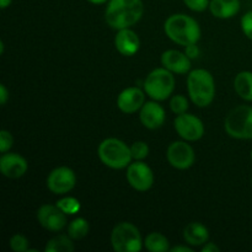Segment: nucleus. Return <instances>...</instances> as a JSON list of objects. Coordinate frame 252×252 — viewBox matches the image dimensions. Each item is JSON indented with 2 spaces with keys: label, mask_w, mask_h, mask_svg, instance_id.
<instances>
[{
  "label": "nucleus",
  "mask_w": 252,
  "mask_h": 252,
  "mask_svg": "<svg viewBox=\"0 0 252 252\" xmlns=\"http://www.w3.org/2000/svg\"><path fill=\"white\" fill-rule=\"evenodd\" d=\"M144 5L142 0H108L105 20L115 30L129 29L143 16Z\"/></svg>",
  "instance_id": "nucleus-1"
},
{
  "label": "nucleus",
  "mask_w": 252,
  "mask_h": 252,
  "mask_svg": "<svg viewBox=\"0 0 252 252\" xmlns=\"http://www.w3.org/2000/svg\"><path fill=\"white\" fill-rule=\"evenodd\" d=\"M166 36L180 46L197 43L201 39V27L193 17L186 14H175L164 24Z\"/></svg>",
  "instance_id": "nucleus-2"
},
{
  "label": "nucleus",
  "mask_w": 252,
  "mask_h": 252,
  "mask_svg": "<svg viewBox=\"0 0 252 252\" xmlns=\"http://www.w3.org/2000/svg\"><path fill=\"white\" fill-rule=\"evenodd\" d=\"M187 90L194 105L207 107L213 102L216 96L213 75L206 69H194L187 76Z\"/></svg>",
  "instance_id": "nucleus-3"
},
{
  "label": "nucleus",
  "mask_w": 252,
  "mask_h": 252,
  "mask_svg": "<svg viewBox=\"0 0 252 252\" xmlns=\"http://www.w3.org/2000/svg\"><path fill=\"white\" fill-rule=\"evenodd\" d=\"M101 162L113 170H121L128 167L132 161L130 147L117 138H107L102 140L97 149Z\"/></svg>",
  "instance_id": "nucleus-4"
},
{
  "label": "nucleus",
  "mask_w": 252,
  "mask_h": 252,
  "mask_svg": "<svg viewBox=\"0 0 252 252\" xmlns=\"http://www.w3.org/2000/svg\"><path fill=\"white\" fill-rule=\"evenodd\" d=\"M224 128L231 138L252 139V106L241 105L233 108L226 116Z\"/></svg>",
  "instance_id": "nucleus-5"
},
{
  "label": "nucleus",
  "mask_w": 252,
  "mask_h": 252,
  "mask_svg": "<svg viewBox=\"0 0 252 252\" xmlns=\"http://www.w3.org/2000/svg\"><path fill=\"white\" fill-rule=\"evenodd\" d=\"M166 68H157L148 74L144 81V91L155 101H164L175 90V76Z\"/></svg>",
  "instance_id": "nucleus-6"
},
{
  "label": "nucleus",
  "mask_w": 252,
  "mask_h": 252,
  "mask_svg": "<svg viewBox=\"0 0 252 252\" xmlns=\"http://www.w3.org/2000/svg\"><path fill=\"white\" fill-rule=\"evenodd\" d=\"M111 244L116 252H138L142 250L144 243L134 224L122 221L112 229Z\"/></svg>",
  "instance_id": "nucleus-7"
},
{
  "label": "nucleus",
  "mask_w": 252,
  "mask_h": 252,
  "mask_svg": "<svg viewBox=\"0 0 252 252\" xmlns=\"http://www.w3.org/2000/svg\"><path fill=\"white\" fill-rule=\"evenodd\" d=\"M177 134L187 142H196L204 135V125L197 116L189 113L177 115L174 121Z\"/></svg>",
  "instance_id": "nucleus-8"
},
{
  "label": "nucleus",
  "mask_w": 252,
  "mask_h": 252,
  "mask_svg": "<svg viewBox=\"0 0 252 252\" xmlns=\"http://www.w3.org/2000/svg\"><path fill=\"white\" fill-rule=\"evenodd\" d=\"M166 158L169 164L177 170H187L194 164L196 154L193 148L186 142H172L166 150Z\"/></svg>",
  "instance_id": "nucleus-9"
},
{
  "label": "nucleus",
  "mask_w": 252,
  "mask_h": 252,
  "mask_svg": "<svg viewBox=\"0 0 252 252\" xmlns=\"http://www.w3.org/2000/svg\"><path fill=\"white\" fill-rule=\"evenodd\" d=\"M128 184L139 192H145L150 189L154 184V174L153 170L142 160L130 162L127 167Z\"/></svg>",
  "instance_id": "nucleus-10"
},
{
  "label": "nucleus",
  "mask_w": 252,
  "mask_h": 252,
  "mask_svg": "<svg viewBox=\"0 0 252 252\" xmlns=\"http://www.w3.org/2000/svg\"><path fill=\"white\" fill-rule=\"evenodd\" d=\"M76 185V175L70 167L59 166L52 170L47 177V187L56 194H65Z\"/></svg>",
  "instance_id": "nucleus-11"
},
{
  "label": "nucleus",
  "mask_w": 252,
  "mask_h": 252,
  "mask_svg": "<svg viewBox=\"0 0 252 252\" xmlns=\"http://www.w3.org/2000/svg\"><path fill=\"white\" fill-rule=\"evenodd\" d=\"M37 220L39 225L43 226L46 230L61 231L66 225V214L59 208L58 206L53 204H43L37 211Z\"/></svg>",
  "instance_id": "nucleus-12"
},
{
  "label": "nucleus",
  "mask_w": 252,
  "mask_h": 252,
  "mask_svg": "<svg viewBox=\"0 0 252 252\" xmlns=\"http://www.w3.org/2000/svg\"><path fill=\"white\" fill-rule=\"evenodd\" d=\"M29 169L26 159L17 153H4L0 158V171L7 179H20Z\"/></svg>",
  "instance_id": "nucleus-13"
},
{
  "label": "nucleus",
  "mask_w": 252,
  "mask_h": 252,
  "mask_svg": "<svg viewBox=\"0 0 252 252\" xmlns=\"http://www.w3.org/2000/svg\"><path fill=\"white\" fill-rule=\"evenodd\" d=\"M145 103V91L140 90L139 88H127L118 95L117 107L123 113H135L143 107Z\"/></svg>",
  "instance_id": "nucleus-14"
},
{
  "label": "nucleus",
  "mask_w": 252,
  "mask_h": 252,
  "mask_svg": "<svg viewBox=\"0 0 252 252\" xmlns=\"http://www.w3.org/2000/svg\"><path fill=\"white\" fill-rule=\"evenodd\" d=\"M139 120L142 125L148 129H158L161 127L166 120L164 107L158 101H149L143 105L139 112Z\"/></svg>",
  "instance_id": "nucleus-15"
},
{
  "label": "nucleus",
  "mask_w": 252,
  "mask_h": 252,
  "mask_svg": "<svg viewBox=\"0 0 252 252\" xmlns=\"http://www.w3.org/2000/svg\"><path fill=\"white\" fill-rule=\"evenodd\" d=\"M161 64L164 68L175 74H186L191 69V59L186 53L176 49L165 51L161 54Z\"/></svg>",
  "instance_id": "nucleus-16"
},
{
  "label": "nucleus",
  "mask_w": 252,
  "mask_h": 252,
  "mask_svg": "<svg viewBox=\"0 0 252 252\" xmlns=\"http://www.w3.org/2000/svg\"><path fill=\"white\" fill-rule=\"evenodd\" d=\"M115 47L122 56H134L140 47V39L134 31L129 29L118 30L115 37Z\"/></svg>",
  "instance_id": "nucleus-17"
},
{
  "label": "nucleus",
  "mask_w": 252,
  "mask_h": 252,
  "mask_svg": "<svg viewBox=\"0 0 252 252\" xmlns=\"http://www.w3.org/2000/svg\"><path fill=\"white\" fill-rule=\"evenodd\" d=\"M240 0H211L209 10L217 19H231L240 11Z\"/></svg>",
  "instance_id": "nucleus-18"
},
{
  "label": "nucleus",
  "mask_w": 252,
  "mask_h": 252,
  "mask_svg": "<svg viewBox=\"0 0 252 252\" xmlns=\"http://www.w3.org/2000/svg\"><path fill=\"white\" fill-rule=\"evenodd\" d=\"M184 240L189 246H203L209 240V231L202 223H189L184 229Z\"/></svg>",
  "instance_id": "nucleus-19"
},
{
  "label": "nucleus",
  "mask_w": 252,
  "mask_h": 252,
  "mask_svg": "<svg viewBox=\"0 0 252 252\" xmlns=\"http://www.w3.org/2000/svg\"><path fill=\"white\" fill-rule=\"evenodd\" d=\"M234 89L243 100L252 102V71H240L234 80Z\"/></svg>",
  "instance_id": "nucleus-20"
},
{
  "label": "nucleus",
  "mask_w": 252,
  "mask_h": 252,
  "mask_svg": "<svg viewBox=\"0 0 252 252\" xmlns=\"http://www.w3.org/2000/svg\"><path fill=\"white\" fill-rule=\"evenodd\" d=\"M73 239L69 235H57L48 240L44 251L46 252H73Z\"/></svg>",
  "instance_id": "nucleus-21"
},
{
  "label": "nucleus",
  "mask_w": 252,
  "mask_h": 252,
  "mask_svg": "<svg viewBox=\"0 0 252 252\" xmlns=\"http://www.w3.org/2000/svg\"><path fill=\"white\" fill-rule=\"evenodd\" d=\"M144 246L148 251L150 252H165L170 250V243L165 235L161 233H150L145 238Z\"/></svg>",
  "instance_id": "nucleus-22"
},
{
  "label": "nucleus",
  "mask_w": 252,
  "mask_h": 252,
  "mask_svg": "<svg viewBox=\"0 0 252 252\" xmlns=\"http://www.w3.org/2000/svg\"><path fill=\"white\" fill-rule=\"evenodd\" d=\"M90 230V224L85 218H76L68 225V235L73 240H80L85 238Z\"/></svg>",
  "instance_id": "nucleus-23"
},
{
  "label": "nucleus",
  "mask_w": 252,
  "mask_h": 252,
  "mask_svg": "<svg viewBox=\"0 0 252 252\" xmlns=\"http://www.w3.org/2000/svg\"><path fill=\"white\" fill-rule=\"evenodd\" d=\"M57 206L62 209L65 214H76L80 211V202L74 197H65L57 202Z\"/></svg>",
  "instance_id": "nucleus-24"
},
{
  "label": "nucleus",
  "mask_w": 252,
  "mask_h": 252,
  "mask_svg": "<svg viewBox=\"0 0 252 252\" xmlns=\"http://www.w3.org/2000/svg\"><path fill=\"white\" fill-rule=\"evenodd\" d=\"M170 108L175 115H182L189 110V101L184 95H174L170 100Z\"/></svg>",
  "instance_id": "nucleus-25"
},
{
  "label": "nucleus",
  "mask_w": 252,
  "mask_h": 252,
  "mask_svg": "<svg viewBox=\"0 0 252 252\" xmlns=\"http://www.w3.org/2000/svg\"><path fill=\"white\" fill-rule=\"evenodd\" d=\"M29 239L22 234H15L10 239V248L15 252H27L29 251Z\"/></svg>",
  "instance_id": "nucleus-26"
},
{
  "label": "nucleus",
  "mask_w": 252,
  "mask_h": 252,
  "mask_svg": "<svg viewBox=\"0 0 252 252\" xmlns=\"http://www.w3.org/2000/svg\"><path fill=\"white\" fill-rule=\"evenodd\" d=\"M130 153L134 160H143L149 155V147L145 142H135L130 145Z\"/></svg>",
  "instance_id": "nucleus-27"
},
{
  "label": "nucleus",
  "mask_w": 252,
  "mask_h": 252,
  "mask_svg": "<svg viewBox=\"0 0 252 252\" xmlns=\"http://www.w3.org/2000/svg\"><path fill=\"white\" fill-rule=\"evenodd\" d=\"M12 144H14V138H12L11 133L2 129L1 132H0V152H1L2 154H4V153H7L11 149Z\"/></svg>",
  "instance_id": "nucleus-28"
},
{
  "label": "nucleus",
  "mask_w": 252,
  "mask_h": 252,
  "mask_svg": "<svg viewBox=\"0 0 252 252\" xmlns=\"http://www.w3.org/2000/svg\"><path fill=\"white\" fill-rule=\"evenodd\" d=\"M240 25L244 34L252 41V11H248L241 17Z\"/></svg>",
  "instance_id": "nucleus-29"
},
{
  "label": "nucleus",
  "mask_w": 252,
  "mask_h": 252,
  "mask_svg": "<svg viewBox=\"0 0 252 252\" xmlns=\"http://www.w3.org/2000/svg\"><path fill=\"white\" fill-rule=\"evenodd\" d=\"M185 5L192 11L202 12L209 7V0H184Z\"/></svg>",
  "instance_id": "nucleus-30"
},
{
  "label": "nucleus",
  "mask_w": 252,
  "mask_h": 252,
  "mask_svg": "<svg viewBox=\"0 0 252 252\" xmlns=\"http://www.w3.org/2000/svg\"><path fill=\"white\" fill-rule=\"evenodd\" d=\"M185 53L187 54V57H189V59L197 58V57L199 56V49H198V47H197V43L189 44V46H186V51H185Z\"/></svg>",
  "instance_id": "nucleus-31"
},
{
  "label": "nucleus",
  "mask_w": 252,
  "mask_h": 252,
  "mask_svg": "<svg viewBox=\"0 0 252 252\" xmlns=\"http://www.w3.org/2000/svg\"><path fill=\"white\" fill-rule=\"evenodd\" d=\"M9 97H10V95H9V91H7L6 86H5L4 84H1V85H0V102H1L2 106L7 102Z\"/></svg>",
  "instance_id": "nucleus-32"
},
{
  "label": "nucleus",
  "mask_w": 252,
  "mask_h": 252,
  "mask_svg": "<svg viewBox=\"0 0 252 252\" xmlns=\"http://www.w3.org/2000/svg\"><path fill=\"white\" fill-rule=\"evenodd\" d=\"M219 251H220V249L213 243L204 244L203 248H202V252H219Z\"/></svg>",
  "instance_id": "nucleus-33"
},
{
  "label": "nucleus",
  "mask_w": 252,
  "mask_h": 252,
  "mask_svg": "<svg viewBox=\"0 0 252 252\" xmlns=\"http://www.w3.org/2000/svg\"><path fill=\"white\" fill-rule=\"evenodd\" d=\"M171 252H193L191 248L189 246H175V248L170 249Z\"/></svg>",
  "instance_id": "nucleus-34"
},
{
  "label": "nucleus",
  "mask_w": 252,
  "mask_h": 252,
  "mask_svg": "<svg viewBox=\"0 0 252 252\" xmlns=\"http://www.w3.org/2000/svg\"><path fill=\"white\" fill-rule=\"evenodd\" d=\"M11 2L12 0H0V7H1V9H6L7 6H10Z\"/></svg>",
  "instance_id": "nucleus-35"
},
{
  "label": "nucleus",
  "mask_w": 252,
  "mask_h": 252,
  "mask_svg": "<svg viewBox=\"0 0 252 252\" xmlns=\"http://www.w3.org/2000/svg\"><path fill=\"white\" fill-rule=\"evenodd\" d=\"M89 2H91V4H95V5H101V4H105V2H107L108 0H88Z\"/></svg>",
  "instance_id": "nucleus-36"
},
{
  "label": "nucleus",
  "mask_w": 252,
  "mask_h": 252,
  "mask_svg": "<svg viewBox=\"0 0 252 252\" xmlns=\"http://www.w3.org/2000/svg\"><path fill=\"white\" fill-rule=\"evenodd\" d=\"M0 53L4 54V42H0Z\"/></svg>",
  "instance_id": "nucleus-37"
},
{
  "label": "nucleus",
  "mask_w": 252,
  "mask_h": 252,
  "mask_svg": "<svg viewBox=\"0 0 252 252\" xmlns=\"http://www.w3.org/2000/svg\"><path fill=\"white\" fill-rule=\"evenodd\" d=\"M250 158H251V161H252V149H251V153H250Z\"/></svg>",
  "instance_id": "nucleus-38"
},
{
  "label": "nucleus",
  "mask_w": 252,
  "mask_h": 252,
  "mask_svg": "<svg viewBox=\"0 0 252 252\" xmlns=\"http://www.w3.org/2000/svg\"><path fill=\"white\" fill-rule=\"evenodd\" d=\"M251 186H252V179H251Z\"/></svg>",
  "instance_id": "nucleus-39"
}]
</instances>
